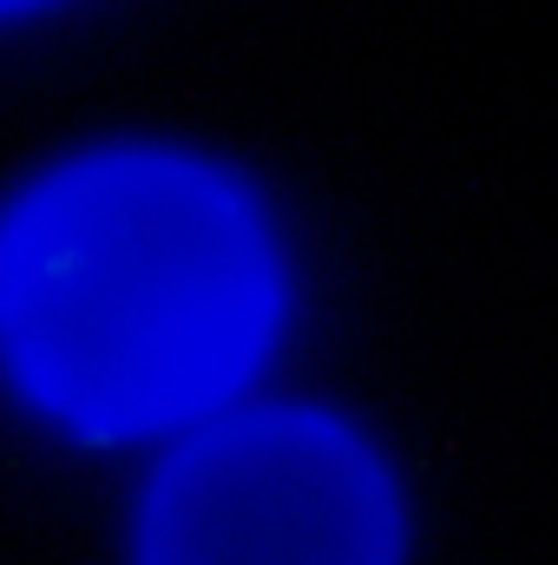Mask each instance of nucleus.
Wrapping results in <instances>:
<instances>
[{
	"label": "nucleus",
	"mask_w": 558,
	"mask_h": 565,
	"mask_svg": "<svg viewBox=\"0 0 558 565\" xmlns=\"http://www.w3.org/2000/svg\"><path fill=\"white\" fill-rule=\"evenodd\" d=\"M270 329L264 217L191 158H79L0 224V355L79 434H151L217 408Z\"/></svg>",
	"instance_id": "obj_1"
},
{
	"label": "nucleus",
	"mask_w": 558,
	"mask_h": 565,
	"mask_svg": "<svg viewBox=\"0 0 558 565\" xmlns=\"http://www.w3.org/2000/svg\"><path fill=\"white\" fill-rule=\"evenodd\" d=\"M158 559H388L395 500L362 440L322 415H244L151 487Z\"/></svg>",
	"instance_id": "obj_2"
},
{
	"label": "nucleus",
	"mask_w": 558,
	"mask_h": 565,
	"mask_svg": "<svg viewBox=\"0 0 558 565\" xmlns=\"http://www.w3.org/2000/svg\"><path fill=\"white\" fill-rule=\"evenodd\" d=\"M0 7H13V0H0Z\"/></svg>",
	"instance_id": "obj_3"
}]
</instances>
